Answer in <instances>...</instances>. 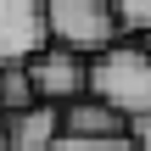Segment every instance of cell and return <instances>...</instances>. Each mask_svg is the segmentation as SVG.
<instances>
[{
  "label": "cell",
  "mask_w": 151,
  "mask_h": 151,
  "mask_svg": "<svg viewBox=\"0 0 151 151\" xmlns=\"http://www.w3.org/2000/svg\"><path fill=\"white\" fill-rule=\"evenodd\" d=\"M118 39L123 45H146L151 39V0H118Z\"/></svg>",
  "instance_id": "ba28073f"
},
{
  "label": "cell",
  "mask_w": 151,
  "mask_h": 151,
  "mask_svg": "<svg viewBox=\"0 0 151 151\" xmlns=\"http://www.w3.org/2000/svg\"><path fill=\"white\" fill-rule=\"evenodd\" d=\"M62 134H67V140H118V134H129V123H123L106 101L84 95V101H73V106L62 112Z\"/></svg>",
  "instance_id": "8992f818"
},
{
  "label": "cell",
  "mask_w": 151,
  "mask_h": 151,
  "mask_svg": "<svg viewBox=\"0 0 151 151\" xmlns=\"http://www.w3.org/2000/svg\"><path fill=\"white\" fill-rule=\"evenodd\" d=\"M0 151H11V146H6V129H0Z\"/></svg>",
  "instance_id": "8fae6325"
},
{
  "label": "cell",
  "mask_w": 151,
  "mask_h": 151,
  "mask_svg": "<svg viewBox=\"0 0 151 151\" xmlns=\"http://www.w3.org/2000/svg\"><path fill=\"white\" fill-rule=\"evenodd\" d=\"M45 34H50L56 50L84 56V62H95L112 45H123L118 39V11L106 0H50L45 6Z\"/></svg>",
  "instance_id": "7a4b0ae2"
},
{
  "label": "cell",
  "mask_w": 151,
  "mask_h": 151,
  "mask_svg": "<svg viewBox=\"0 0 151 151\" xmlns=\"http://www.w3.org/2000/svg\"><path fill=\"white\" fill-rule=\"evenodd\" d=\"M56 151H134V140H129V134H118V140H67V134H62Z\"/></svg>",
  "instance_id": "9c48e42d"
},
{
  "label": "cell",
  "mask_w": 151,
  "mask_h": 151,
  "mask_svg": "<svg viewBox=\"0 0 151 151\" xmlns=\"http://www.w3.org/2000/svg\"><path fill=\"white\" fill-rule=\"evenodd\" d=\"M28 78H34V95H39V106H73V101H84L90 95V62L84 56H67V50H56V45H45L34 62H28Z\"/></svg>",
  "instance_id": "3957f363"
},
{
  "label": "cell",
  "mask_w": 151,
  "mask_h": 151,
  "mask_svg": "<svg viewBox=\"0 0 151 151\" xmlns=\"http://www.w3.org/2000/svg\"><path fill=\"white\" fill-rule=\"evenodd\" d=\"M90 95L106 101L123 123L151 118V50L146 45H112L90 62Z\"/></svg>",
  "instance_id": "6da1fadb"
},
{
  "label": "cell",
  "mask_w": 151,
  "mask_h": 151,
  "mask_svg": "<svg viewBox=\"0 0 151 151\" xmlns=\"http://www.w3.org/2000/svg\"><path fill=\"white\" fill-rule=\"evenodd\" d=\"M45 45H50L45 6H34V0H0V73L34 62Z\"/></svg>",
  "instance_id": "277c9868"
},
{
  "label": "cell",
  "mask_w": 151,
  "mask_h": 151,
  "mask_svg": "<svg viewBox=\"0 0 151 151\" xmlns=\"http://www.w3.org/2000/svg\"><path fill=\"white\" fill-rule=\"evenodd\" d=\"M28 106H39V95H34V78H28V62H22V67H6L0 73V112L17 118Z\"/></svg>",
  "instance_id": "52a82bcc"
},
{
  "label": "cell",
  "mask_w": 151,
  "mask_h": 151,
  "mask_svg": "<svg viewBox=\"0 0 151 151\" xmlns=\"http://www.w3.org/2000/svg\"><path fill=\"white\" fill-rule=\"evenodd\" d=\"M129 140H134V151H151V118H146V123H134V129H129Z\"/></svg>",
  "instance_id": "30bf717a"
},
{
  "label": "cell",
  "mask_w": 151,
  "mask_h": 151,
  "mask_svg": "<svg viewBox=\"0 0 151 151\" xmlns=\"http://www.w3.org/2000/svg\"><path fill=\"white\" fill-rule=\"evenodd\" d=\"M6 146L11 151H56L62 146V106H28L6 118Z\"/></svg>",
  "instance_id": "5b68a950"
}]
</instances>
